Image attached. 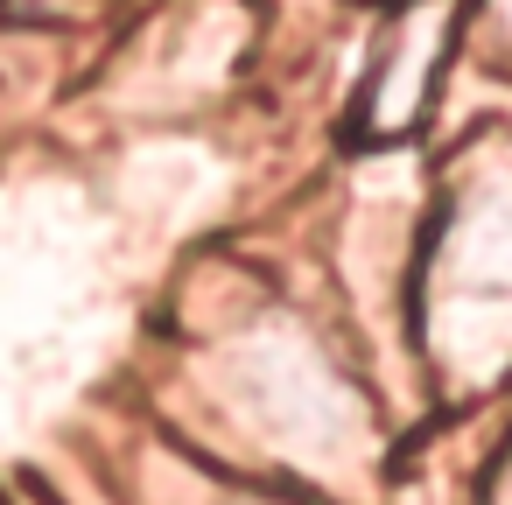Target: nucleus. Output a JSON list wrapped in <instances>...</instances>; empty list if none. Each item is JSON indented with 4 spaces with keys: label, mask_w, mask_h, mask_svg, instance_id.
<instances>
[{
    "label": "nucleus",
    "mask_w": 512,
    "mask_h": 505,
    "mask_svg": "<svg viewBox=\"0 0 512 505\" xmlns=\"http://www.w3.org/2000/svg\"><path fill=\"white\" fill-rule=\"evenodd\" d=\"M463 36L512 57V0H463Z\"/></svg>",
    "instance_id": "20e7f679"
},
{
    "label": "nucleus",
    "mask_w": 512,
    "mask_h": 505,
    "mask_svg": "<svg viewBox=\"0 0 512 505\" xmlns=\"http://www.w3.org/2000/svg\"><path fill=\"white\" fill-rule=\"evenodd\" d=\"M414 365L449 407L512 379V134H470L435 190L414 260Z\"/></svg>",
    "instance_id": "f03ea898"
},
{
    "label": "nucleus",
    "mask_w": 512,
    "mask_h": 505,
    "mask_svg": "<svg viewBox=\"0 0 512 505\" xmlns=\"http://www.w3.org/2000/svg\"><path fill=\"white\" fill-rule=\"evenodd\" d=\"M484 505H512V449L498 456V477H491V491H484Z\"/></svg>",
    "instance_id": "39448f33"
},
{
    "label": "nucleus",
    "mask_w": 512,
    "mask_h": 505,
    "mask_svg": "<svg viewBox=\"0 0 512 505\" xmlns=\"http://www.w3.org/2000/svg\"><path fill=\"white\" fill-rule=\"evenodd\" d=\"M463 43V0H386V22L365 50V78L351 99V134L365 148H407L456 64Z\"/></svg>",
    "instance_id": "7ed1b4c3"
},
{
    "label": "nucleus",
    "mask_w": 512,
    "mask_h": 505,
    "mask_svg": "<svg viewBox=\"0 0 512 505\" xmlns=\"http://www.w3.org/2000/svg\"><path fill=\"white\" fill-rule=\"evenodd\" d=\"M183 393L197 421L190 456L232 463L246 477L288 484L323 505H372L386 470V428L372 386L351 372L344 344L281 302H253L204 337H183Z\"/></svg>",
    "instance_id": "f257e3e1"
}]
</instances>
